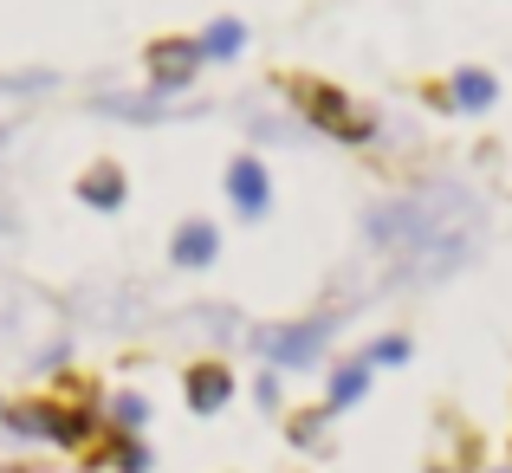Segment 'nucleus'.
I'll return each mask as SVG.
<instances>
[{
  "label": "nucleus",
  "instance_id": "nucleus-1",
  "mask_svg": "<svg viewBox=\"0 0 512 473\" xmlns=\"http://www.w3.org/2000/svg\"><path fill=\"white\" fill-rule=\"evenodd\" d=\"M370 240L383 253H428L422 273H448L467 260V240H474V214L461 201H448V188H422V195H402L389 208L370 214Z\"/></svg>",
  "mask_w": 512,
  "mask_h": 473
},
{
  "label": "nucleus",
  "instance_id": "nucleus-2",
  "mask_svg": "<svg viewBox=\"0 0 512 473\" xmlns=\"http://www.w3.org/2000/svg\"><path fill=\"white\" fill-rule=\"evenodd\" d=\"M279 98L292 104V117H299L305 130H318V137L344 143V150H370L376 137H383V117L370 111V104H357L338 78H318V72H273Z\"/></svg>",
  "mask_w": 512,
  "mask_h": 473
},
{
  "label": "nucleus",
  "instance_id": "nucleus-3",
  "mask_svg": "<svg viewBox=\"0 0 512 473\" xmlns=\"http://www.w3.org/2000/svg\"><path fill=\"white\" fill-rule=\"evenodd\" d=\"M331 337H338V312H312V318H292V324H260V331H247V344L260 350L266 370H318L331 350Z\"/></svg>",
  "mask_w": 512,
  "mask_h": 473
},
{
  "label": "nucleus",
  "instance_id": "nucleus-4",
  "mask_svg": "<svg viewBox=\"0 0 512 473\" xmlns=\"http://www.w3.org/2000/svg\"><path fill=\"white\" fill-rule=\"evenodd\" d=\"M422 473H487V435L467 415L441 409L435 435H428V454H422Z\"/></svg>",
  "mask_w": 512,
  "mask_h": 473
},
{
  "label": "nucleus",
  "instance_id": "nucleus-5",
  "mask_svg": "<svg viewBox=\"0 0 512 473\" xmlns=\"http://www.w3.org/2000/svg\"><path fill=\"white\" fill-rule=\"evenodd\" d=\"M201 46H195V33H163V39H150L143 46V72H150V91L156 98H182V91H195V78H201Z\"/></svg>",
  "mask_w": 512,
  "mask_h": 473
},
{
  "label": "nucleus",
  "instance_id": "nucleus-6",
  "mask_svg": "<svg viewBox=\"0 0 512 473\" xmlns=\"http://www.w3.org/2000/svg\"><path fill=\"white\" fill-rule=\"evenodd\" d=\"M221 188H227V201H234L240 221H266V214H273V169H266L253 150H240L234 162H227Z\"/></svg>",
  "mask_w": 512,
  "mask_h": 473
},
{
  "label": "nucleus",
  "instance_id": "nucleus-7",
  "mask_svg": "<svg viewBox=\"0 0 512 473\" xmlns=\"http://www.w3.org/2000/svg\"><path fill=\"white\" fill-rule=\"evenodd\" d=\"M234 389H240V376H234V363H221V357H195L182 370V402L195 415H221L227 402H234Z\"/></svg>",
  "mask_w": 512,
  "mask_h": 473
},
{
  "label": "nucleus",
  "instance_id": "nucleus-8",
  "mask_svg": "<svg viewBox=\"0 0 512 473\" xmlns=\"http://www.w3.org/2000/svg\"><path fill=\"white\" fill-rule=\"evenodd\" d=\"M72 195L85 201L91 214H117L130 201V169L117 156H91L85 169H78V182H72Z\"/></svg>",
  "mask_w": 512,
  "mask_h": 473
},
{
  "label": "nucleus",
  "instance_id": "nucleus-9",
  "mask_svg": "<svg viewBox=\"0 0 512 473\" xmlns=\"http://www.w3.org/2000/svg\"><path fill=\"white\" fill-rule=\"evenodd\" d=\"M214 260H221V227H214L208 214L175 221V234H169V266L175 273H208Z\"/></svg>",
  "mask_w": 512,
  "mask_h": 473
},
{
  "label": "nucleus",
  "instance_id": "nucleus-10",
  "mask_svg": "<svg viewBox=\"0 0 512 473\" xmlns=\"http://www.w3.org/2000/svg\"><path fill=\"white\" fill-rule=\"evenodd\" d=\"M78 461H85L91 473H98V467H111V473H150L156 467L150 461V441H143V435H124V428H104V435L91 441Z\"/></svg>",
  "mask_w": 512,
  "mask_h": 473
},
{
  "label": "nucleus",
  "instance_id": "nucleus-11",
  "mask_svg": "<svg viewBox=\"0 0 512 473\" xmlns=\"http://www.w3.org/2000/svg\"><path fill=\"white\" fill-rule=\"evenodd\" d=\"M370 363H363V350L357 357H344V363H331V383H325V409L331 415H344V409H357L363 396H370Z\"/></svg>",
  "mask_w": 512,
  "mask_h": 473
},
{
  "label": "nucleus",
  "instance_id": "nucleus-12",
  "mask_svg": "<svg viewBox=\"0 0 512 473\" xmlns=\"http://www.w3.org/2000/svg\"><path fill=\"white\" fill-rule=\"evenodd\" d=\"M448 91H454V111L480 117L500 104V78L487 72V65H461V72H448Z\"/></svg>",
  "mask_w": 512,
  "mask_h": 473
},
{
  "label": "nucleus",
  "instance_id": "nucleus-13",
  "mask_svg": "<svg viewBox=\"0 0 512 473\" xmlns=\"http://www.w3.org/2000/svg\"><path fill=\"white\" fill-rule=\"evenodd\" d=\"M331 422H338V415H331L325 402H305V409L286 415V441L299 454H331Z\"/></svg>",
  "mask_w": 512,
  "mask_h": 473
},
{
  "label": "nucleus",
  "instance_id": "nucleus-14",
  "mask_svg": "<svg viewBox=\"0 0 512 473\" xmlns=\"http://www.w3.org/2000/svg\"><path fill=\"white\" fill-rule=\"evenodd\" d=\"M195 46H201V59H214V65L240 59V52H247V20H234V13H221V20H208V26L195 33Z\"/></svg>",
  "mask_w": 512,
  "mask_h": 473
},
{
  "label": "nucleus",
  "instance_id": "nucleus-15",
  "mask_svg": "<svg viewBox=\"0 0 512 473\" xmlns=\"http://www.w3.org/2000/svg\"><path fill=\"white\" fill-rule=\"evenodd\" d=\"M104 428L143 435V428H150V396H143V389H111V396H104Z\"/></svg>",
  "mask_w": 512,
  "mask_h": 473
},
{
  "label": "nucleus",
  "instance_id": "nucleus-16",
  "mask_svg": "<svg viewBox=\"0 0 512 473\" xmlns=\"http://www.w3.org/2000/svg\"><path fill=\"white\" fill-rule=\"evenodd\" d=\"M409 357H415V344L402 331H383V337H370V344H363V363H370V370H402Z\"/></svg>",
  "mask_w": 512,
  "mask_h": 473
},
{
  "label": "nucleus",
  "instance_id": "nucleus-17",
  "mask_svg": "<svg viewBox=\"0 0 512 473\" xmlns=\"http://www.w3.org/2000/svg\"><path fill=\"white\" fill-rule=\"evenodd\" d=\"M253 402H260L266 415H279V409H286V376H279V370H260V376H253Z\"/></svg>",
  "mask_w": 512,
  "mask_h": 473
},
{
  "label": "nucleus",
  "instance_id": "nucleus-18",
  "mask_svg": "<svg viewBox=\"0 0 512 473\" xmlns=\"http://www.w3.org/2000/svg\"><path fill=\"white\" fill-rule=\"evenodd\" d=\"M26 104H33V98H26L20 85H7V78H0V137H7V130L26 117Z\"/></svg>",
  "mask_w": 512,
  "mask_h": 473
},
{
  "label": "nucleus",
  "instance_id": "nucleus-19",
  "mask_svg": "<svg viewBox=\"0 0 512 473\" xmlns=\"http://www.w3.org/2000/svg\"><path fill=\"white\" fill-rule=\"evenodd\" d=\"M415 91H422V104H428V111H448V117H454V91H448V78H422Z\"/></svg>",
  "mask_w": 512,
  "mask_h": 473
},
{
  "label": "nucleus",
  "instance_id": "nucleus-20",
  "mask_svg": "<svg viewBox=\"0 0 512 473\" xmlns=\"http://www.w3.org/2000/svg\"><path fill=\"white\" fill-rule=\"evenodd\" d=\"M0 473H26V467H20V461H0Z\"/></svg>",
  "mask_w": 512,
  "mask_h": 473
},
{
  "label": "nucleus",
  "instance_id": "nucleus-21",
  "mask_svg": "<svg viewBox=\"0 0 512 473\" xmlns=\"http://www.w3.org/2000/svg\"><path fill=\"white\" fill-rule=\"evenodd\" d=\"M500 473H512V467H500Z\"/></svg>",
  "mask_w": 512,
  "mask_h": 473
}]
</instances>
